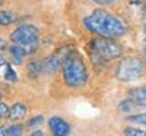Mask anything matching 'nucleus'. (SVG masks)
<instances>
[{"instance_id":"nucleus-1","label":"nucleus","mask_w":146,"mask_h":136,"mask_svg":"<svg viewBox=\"0 0 146 136\" xmlns=\"http://www.w3.org/2000/svg\"><path fill=\"white\" fill-rule=\"evenodd\" d=\"M84 26L99 36L112 39L123 35L126 31L121 21L104 9H97L86 16Z\"/></svg>"},{"instance_id":"nucleus-2","label":"nucleus","mask_w":146,"mask_h":136,"mask_svg":"<svg viewBox=\"0 0 146 136\" xmlns=\"http://www.w3.org/2000/svg\"><path fill=\"white\" fill-rule=\"evenodd\" d=\"M62 74L65 84L71 88L83 86L88 81V69L80 54L70 51L65 54L62 62Z\"/></svg>"},{"instance_id":"nucleus-3","label":"nucleus","mask_w":146,"mask_h":136,"mask_svg":"<svg viewBox=\"0 0 146 136\" xmlns=\"http://www.w3.org/2000/svg\"><path fill=\"white\" fill-rule=\"evenodd\" d=\"M90 54L97 63H105L119 58L122 54V47L112 38L99 36L90 44Z\"/></svg>"},{"instance_id":"nucleus-4","label":"nucleus","mask_w":146,"mask_h":136,"mask_svg":"<svg viewBox=\"0 0 146 136\" xmlns=\"http://www.w3.org/2000/svg\"><path fill=\"white\" fill-rule=\"evenodd\" d=\"M146 71L145 63L138 57L127 56L119 62L115 75L121 82H131L141 78Z\"/></svg>"},{"instance_id":"nucleus-5","label":"nucleus","mask_w":146,"mask_h":136,"mask_svg":"<svg viewBox=\"0 0 146 136\" xmlns=\"http://www.w3.org/2000/svg\"><path fill=\"white\" fill-rule=\"evenodd\" d=\"M10 39L14 44L24 47L27 54H32L38 46L39 30L31 25L18 26L12 32Z\"/></svg>"},{"instance_id":"nucleus-6","label":"nucleus","mask_w":146,"mask_h":136,"mask_svg":"<svg viewBox=\"0 0 146 136\" xmlns=\"http://www.w3.org/2000/svg\"><path fill=\"white\" fill-rule=\"evenodd\" d=\"M48 127L53 135L66 136L70 133V126L61 117L53 116L48 120Z\"/></svg>"},{"instance_id":"nucleus-7","label":"nucleus","mask_w":146,"mask_h":136,"mask_svg":"<svg viewBox=\"0 0 146 136\" xmlns=\"http://www.w3.org/2000/svg\"><path fill=\"white\" fill-rule=\"evenodd\" d=\"M127 99H129L135 106L146 107V85L131 89L128 93Z\"/></svg>"},{"instance_id":"nucleus-8","label":"nucleus","mask_w":146,"mask_h":136,"mask_svg":"<svg viewBox=\"0 0 146 136\" xmlns=\"http://www.w3.org/2000/svg\"><path fill=\"white\" fill-rule=\"evenodd\" d=\"M63 57L58 56V54H54V56H50L45 59L43 63V71L46 72L48 75L55 74L58 68L62 65L63 62Z\"/></svg>"},{"instance_id":"nucleus-9","label":"nucleus","mask_w":146,"mask_h":136,"mask_svg":"<svg viewBox=\"0 0 146 136\" xmlns=\"http://www.w3.org/2000/svg\"><path fill=\"white\" fill-rule=\"evenodd\" d=\"M27 114V107L21 103H17L13 104L9 109L7 118L12 122L19 121L23 119Z\"/></svg>"},{"instance_id":"nucleus-10","label":"nucleus","mask_w":146,"mask_h":136,"mask_svg":"<svg viewBox=\"0 0 146 136\" xmlns=\"http://www.w3.org/2000/svg\"><path fill=\"white\" fill-rule=\"evenodd\" d=\"M8 54L9 56H10L11 61L14 63H16V65H20L23 61V58L27 54L24 47L17 44L9 46Z\"/></svg>"},{"instance_id":"nucleus-11","label":"nucleus","mask_w":146,"mask_h":136,"mask_svg":"<svg viewBox=\"0 0 146 136\" xmlns=\"http://www.w3.org/2000/svg\"><path fill=\"white\" fill-rule=\"evenodd\" d=\"M27 70L29 75L35 78L39 76V75L43 72V63L38 60L30 61L27 65Z\"/></svg>"},{"instance_id":"nucleus-12","label":"nucleus","mask_w":146,"mask_h":136,"mask_svg":"<svg viewBox=\"0 0 146 136\" xmlns=\"http://www.w3.org/2000/svg\"><path fill=\"white\" fill-rule=\"evenodd\" d=\"M17 15L10 11H0V26H8L17 20Z\"/></svg>"},{"instance_id":"nucleus-13","label":"nucleus","mask_w":146,"mask_h":136,"mask_svg":"<svg viewBox=\"0 0 146 136\" xmlns=\"http://www.w3.org/2000/svg\"><path fill=\"white\" fill-rule=\"evenodd\" d=\"M4 67V78L11 83H16L17 82V72L12 68V66L9 63H5Z\"/></svg>"},{"instance_id":"nucleus-14","label":"nucleus","mask_w":146,"mask_h":136,"mask_svg":"<svg viewBox=\"0 0 146 136\" xmlns=\"http://www.w3.org/2000/svg\"><path fill=\"white\" fill-rule=\"evenodd\" d=\"M127 121H129L131 122H133V124H141L146 128V112L131 115L127 118Z\"/></svg>"},{"instance_id":"nucleus-15","label":"nucleus","mask_w":146,"mask_h":136,"mask_svg":"<svg viewBox=\"0 0 146 136\" xmlns=\"http://www.w3.org/2000/svg\"><path fill=\"white\" fill-rule=\"evenodd\" d=\"M23 127L20 124H12L6 127V136H18L21 135Z\"/></svg>"},{"instance_id":"nucleus-16","label":"nucleus","mask_w":146,"mask_h":136,"mask_svg":"<svg viewBox=\"0 0 146 136\" xmlns=\"http://www.w3.org/2000/svg\"><path fill=\"white\" fill-rule=\"evenodd\" d=\"M123 133L130 136H145L146 131L139 128H135V127H126L123 131Z\"/></svg>"},{"instance_id":"nucleus-17","label":"nucleus","mask_w":146,"mask_h":136,"mask_svg":"<svg viewBox=\"0 0 146 136\" xmlns=\"http://www.w3.org/2000/svg\"><path fill=\"white\" fill-rule=\"evenodd\" d=\"M135 107V105L132 103L129 99H126L124 101H122L121 103H120L119 104V109L120 111L122 112H128L133 110V108Z\"/></svg>"},{"instance_id":"nucleus-18","label":"nucleus","mask_w":146,"mask_h":136,"mask_svg":"<svg viewBox=\"0 0 146 136\" xmlns=\"http://www.w3.org/2000/svg\"><path fill=\"white\" fill-rule=\"evenodd\" d=\"M44 122V118L43 116L41 115H36V116H34L32 117L31 119L27 122V125L30 128H34V127H36V126H39L43 124Z\"/></svg>"},{"instance_id":"nucleus-19","label":"nucleus","mask_w":146,"mask_h":136,"mask_svg":"<svg viewBox=\"0 0 146 136\" xmlns=\"http://www.w3.org/2000/svg\"><path fill=\"white\" fill-rule=\"evenodd\" d=\"M9 112V108L5 103L0 102V119H3L5 117H7Z\"/></svg>"},{"instance_id":"nucleus-20","label":"nucleus","mask_w":146,"mask_h":136,"mask_svg":"<svg viewBox=\"0 0 146 136\" xmlns=\"http://www.w3.org/2000/svg\"><path fill=\"white\" fill-rule=\"evenodd\" d=\"M91 1H93L94 3L98 4V5H110L114 2V0H91Z\"/></svg>"},{"instance_id":"nucleus-21","label":"nucleus","mask_w":146,"mask_h":136,"mask_svg":"<svg viewBox=\"0 0 146 136\" xmlns=\"http://www.w3.org/2000/svg\"><path fill=\"white\" fill-rule=\"evenodd\" d=\"M0 136H6V126H0Z\"/></svg>"},{"instance_id":"nucleus-22","label":"nucleus","mask_w":146,"mask_h":136,"mask_svg":"<svg viewBox=\"0 0 146 136\" xmlns=\"http://www.w3.org/2000/svg\"><path fill=\"white\" fill-rule=\"evenodd\" d=\"M6 63L5 62V58H4V56H3V54L0 53V68H1L3 65H4V63Z\"/></svg>"},{"instance_id":"nucleus-23","label":"nucleus","mask_w":146,"mask_h":136,"mask_svg":"<svg viewBox=\"0 0 146 136\" xmlns=\"http://www.w3.org/2000/svg\"><path fill=\"white\" fill-rule=\"evenodd\" d=\"M31 135H33V136H42L43 135V133H42V131H34V133H31Z\"/></svg>"},{"instance_id":"nucleus-24","label":"nucleus","mask_w":146,"mask_h":136,"mask_svg":"<svg viewBox=\"0 0 146 136\" xmlns=\"http://www.w3.org/2000/svg\"><path fill=\"white\" fill-rule=\"evenodd\" d=\"M2 4H3V0H0V6H1Z\"/></svg>"},{"instance_id":"nucleus-25","label":"nucleus","mask_w":146,"mask_h":136,"mask_svg":"<svg viewBox=\"0 0 146 136\" xmlns=\"http://www.w3.org/2000/svg\"><path fill=\"white\" fill-rule=\"evenodd\" d=\"M0 99H1V94H0Z\"/></svg>"}]
</instances>
